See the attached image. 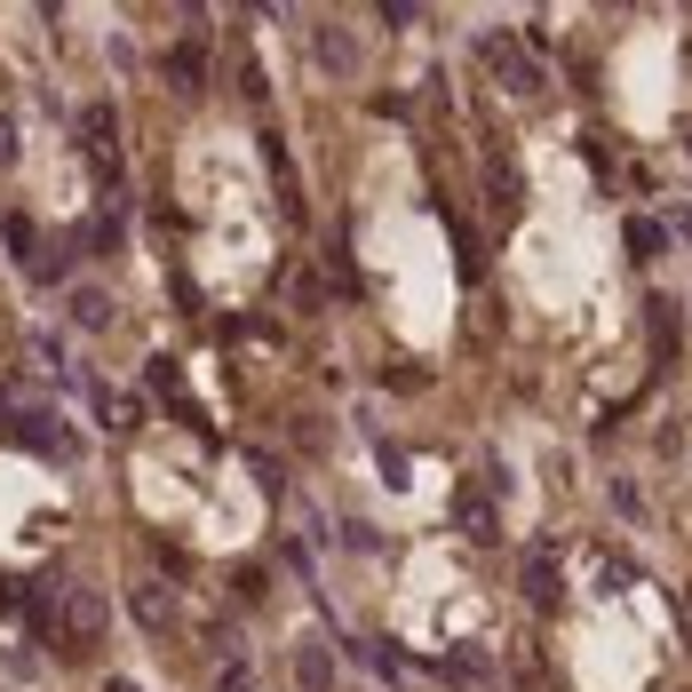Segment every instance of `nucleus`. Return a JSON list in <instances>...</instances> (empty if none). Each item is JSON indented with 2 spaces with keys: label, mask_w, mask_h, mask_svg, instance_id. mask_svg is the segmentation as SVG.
I'll list each match as a JSON object with an SVG mask.
<instances>
[{
  "label": "nucleus",
  "mask_w": 692,
  "mask_h": 692,
  "mask_svg": "<svg viewBox=\"0 0 692 692\" xmlns=\"http://www.w3.org/2000/svg\"><path fill=\"white\" fill-rule=\"evenodd\" d=\"M485 57H494V72H509V81H518V96H533V88H542V72H533V64H526L509 40H485Z\"/></svg>",
  "instance_id": "f257e3e1"
}]
</instances>
